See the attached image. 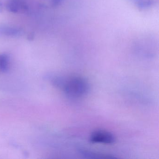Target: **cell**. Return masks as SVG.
<instances>
[{
  "label": "cell",
  "instance_id": "6da1fadb",
  "mask_svg": "<svg viewBox=\"0 0 159 159\" xmlns=\"http://www.w3.org/2000/svg\"><path fill=\"white\" fill-rule=\"evenodd\" d=\"M60 88L67 96L71 98L83 97L88 93L89 85L88 82L82 77L74 76L69 79H62Z\"/></svg>",
  "mask_w": 159,
  "mask_h": 159
},
{
  "label": "cell",
  "instance_id": "7a4b0ae2",
  "mask_svg": "<svg viewBox=\"0 0 159 159\" xmlns=\"http://www.w3.org/2000/svg\"><path fill=\"white\" fill-rule=\"evenodd\" d=\"M90 141L93 143L111 144L116 140L114 135L105 130H97L94 131L90 136Z\"/></svg>",
  "mask_w": 159,
  "mask_h": 159
},
{
  "label": "cell",
  "instance_id": "3957f363",
  "mask_svg": "<svg viewBox=\"0 0 159 159\" xmlns=\"http://www.w3.org/2000/svg\"><path fill=\"white\" fill-rule=\"evenodd\" d=\"M80 152L81 154L84 156L85 158H94V159H100V158H114L115 157L111 156L108 154H104V153L96 152L91 151L85 149H80Z\"/></svg>",
  "mask_w": 159,
  "mask_h": 159
}]
</instances>
